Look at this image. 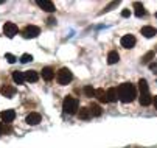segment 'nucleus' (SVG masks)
Here are the masks:
<instances>
[{
  "mask_svg": "<svg viewBox=\"0 0 157 148\" xmlns=\"http://www.w3.org/2000/svg\"><path fill=\"white\" fill-rule=\"evenodd\" d=\"M40 120H42V117H40V114H37V112H30V114L27 115V119H25V122H27L28 125H31V126L39 125Z\"/></svg>",
  "mask_w": 157,
  "mask_h": 148,
  "instance_id": "8",
  "label": "nucleus"
},
{
  "mask_svg": "<svg viewBox=\"0 0 157 148\" xmlns=\"http://www.w3.org/2000/svg\"><path fill=\"white\" fill-rule=\"evenodd\" d=\"M22 34H24L25 39H33V37H37L40 34V28L36 25H27L24 28V31H22Z\"/></svg>",
  "mask_w": 157,
  "mask_h": 148,
  "instance_id": "4",
  "label": "nucleus"
},
{
  "mask_svg": "<svg viewBox=\"0 0 157 148\" xmlns=\"http://www.w3.org/2000/svg\"><path fill=\"white\" fill-rule=\"evenodd\" d=\"M155 17H157V13H155Z\"/></svg>",
  "mask_w": 157,
  "mask_h": 148,
  "instance_id": "31",
  "label": "nucleus"
},
{
  "mask_svg": "<svg viewBox=\"0 0 157 148\" xmlns=\"http://www.w3.org/2000/svg\"><path fill=\"white\" fill-rule=\"evenodd\" d=\"M5 58H6V61L10 62V64H14V62L17 61V58H16L14 55H11V53H6V55H5Z\"/></svg>",
  "mask_w": 157,
  "mask_h": 148,
  "instance_id": "26",
  "label": "nucleus"
},
{
  "mask_svg": "<svg viewBox=\"0 0 157 148\" xmlns=\"http://www.w3.org/2000/svg\"><path fill=\"white\" fill-rule=\"evenodd\" d=\"M149 69L152 72H157V62H149Z\"/></svg>",
  "mask_w": 157,
  "mask_h": 148,
  "instance_id": "27",
  "label": "nucleus"
},
{
  "mask_svg": "<svg viewBox=\"0 0 157 148\" xmlns=\"http://www.w3.org/2000/svg\"><path fill=\"white\" fill-rule=\"evenodd\" d=\"M78 117H79L81 120H89L92 115H90V111H89V108H81V109L78 111Z\"/></svg>",
  "mask_w": 157,
  "mask_h": 148,
  "instance_id": "19",
  "label": "nucleus"
},
{
  "mask_svg": "<svg viewBox=\"0 0 157 148\" xmlns=\"http://www.w3.org/2000/svg\"><path fill=\"white\" fill-rule=\"evenodd\" d=\"M152 103H154V106H155V109H157V95L152 97Z\"/></svg>",
  "mask_w": 157,
  "mask_h": 148,
  "instance_id": "29",
  "label": "nucleus"
},
{
  "mask_svg": "<svg viewBox=\"0 0 157 148\" xmlns=\"http://www.w3.org/2000/svg\"><path fill=\"white\" fill-rule=\"evenodd\" d=\"M139 88H140V94H148V92H149L148 81H146V80H140V81H139Z\"/></svg>",
  "mask_w": 157,
  "mask_h": 148,
  "instance_id": "22",
  "label": "nucleus"
},
{
  "mask_svg": "<svg viewBox=\"0 0 157 148\" xmlns=\"http://www.w3.org/2000/svg\"><path fill=\"white\" fill-rule=\"evenodd\" d=\"M0 119H2V122H5V123H11L16 119V111L14 109H5L2 114H0Z\"/></svg>",
  "mask_w": 157,
  "mask_h": 148,
  "instance_id": "7",
  "label": "nucleus"
},
{
  "mask_svg": "<svg viewBox=\"0 0 157 148\" xmlns=\"http://www.w3.org/2000/svg\"><path fill=\"white\" fill-rule=\"evenodd\" d=\"M121 16H123V17H129V16H131V11H129V10H123V11H121Z\"/></svg>",
  "mask_w": 157,
  "mask_h": 148,
  "instance_id": "28",
  "label": "nucleus"
},
{
  "mask_svg": "<svg viewBox=\"0 0 157 148\" xmlns=\"http://www.w3.org/2000/svg\"><path fill=\"white\" fill-rule=\"evenodd\" d=\"M31 61H33V56L28 55V53H24L20 56V62H22V64H27V62H31Z\"/></svg>",
  "mask_w": 157,
  "mask_h": 148,
  "instance_id": "24",
  "label": "nucleus"
},
{
  "mask_svg": "<svg viewBox=\"0 0 157 148\" xmlns=\"http://www.w3.org/2000/svg\"><path fill=\"white\" fill-rule=\"evenodd\" d=\"M139 101H140L142 106H149V104L152 103V97L149 95V92H148V94H140Z\"/></svg>",
  "mask_w": 157,
  "mask_h": 148,
  "instance_id": "15",
  "label": "nucleus"
},
{
  "mask_svg": "<svg viewBox=\"0 0 157 148\" xmlns=\"http://www.w3.org/2000/svg\"><path fill=\"white\" fill-rule=\"evenodd\" d=\"M24 75H25V81H30V83H36L39 80V73L36 70H27L24 72Z\"/></svg>",
  "mask_w": 157,
  "mask_h": 148,
  "instance_id": "11",
  "label": "nucleus"
},
{
  "mask_svg": "<svg viewBox=\"0 0 157 148\" xmlns=\"http://www.w3.org/2000/svg\"><path fill=\"white\" fill-rule=\"evenodd\" d=\"M118 92V98L123 101V103H131L134 98L137 97V92H136V88H134V84L131 83H123L118 86L117 89Z\"/></svg>",
  "mask_w": 157,
  "mask_h": 148,
  "instance_id": "1",
  "label": "nucleus"
},
{
  "mask_svg": "<svg viewBox=\"0 0 157 148\" xmlns=\"http://www.w3.org/2000/svg\"><path fill=\"white\" fill-rule=\"evenodd\" d=\"M142 34H143L145 37H152V36H155V34H157V30H155L154 27L146 25V27H143V28H142Z\"/></svg>",
  "mask_w": 157,
  "mask_h": 148,
  "instance_id": "16",
  "label": "nucleus"
},
{
  "mask_svg": "<svg viewBox=\"0 0 157 148\" xmlns=\"http://www.w3.org/2000/svg\"><path fill=\"white\" fill-rule=\"evenodd\" d=\"M0 92H2V95H5L6 98H11V97H14V94H16V89H14L13 86H8V84H5V86H2Z\"/></svg>",
  "mask_w": 157,
  "mask_h": 148,
  "instance_id": "12",
  "label": "nucleus"
},
{
  "mask_svg": "<svg viewBox=\"0 0 157 148\" xmlns=\"http://www.w3.org/2000/svg\"><path fill=\"white\" fill-rule=\"evenodd\" d=\"M106 97H107V101L115 103V101L118 100V92H117V89H115V88H109V89L106 91Z\"/></svg>",
  "mask_w": 157,
  "mask_h": 148,
  "instance_id": "10",
  "label": "nucleus"
},
{
  "mask_svg": "<svg viewBox=\"0 0 157 148\" xmlns=\"http://www.w3.org/2000/svg\"><path fill=\"white\" fill-rule=\"evenodd\" d=\"M73 80V73L67 69V67H62L56 72V81L61 84V86H65V84H69L70 81Z\"/></svg>",
  "mask_w": 157,
  "mask_h": 148,
  "instance_id": "2",
  "label": "nucleus"
},
{
  "mask_svg": "<svg viewBox=\"0 0 157 148\" xmlns=\"http://www.w3.org/2000/svg\"><path fill=\"white\" fill-rule=\"evenodd\" d=\"M13 80H14V83L16 84H24V81H25V75H24V72H13Z\"/></svg>",
  "mask_w": 157,
  "mask_h": 148,
  "instance_id": "18",
  "label": "nucleus"
},
{
  "mask_svg": "<svg viewBox=\"0 0 157 148\" xmlns=\"http://www.w3.org/2000/svg\"><path fill=\"white\" fill-rule=\"evenodd\" d=\"M134 10H136V16H137V17L145 16V8H143V5H142V3L136 2V3H134Z\"/></svg>",
  "mask_w": 157,
  "mask_h": 148,
  "instance_id": "21",
  "label": "nucleus"
},
{
  "mask_svg": "<svg viewBox=\"0 0 157 148\" xmlns=\"http://www.w3.org/2000/svg\"><path fill=\"white\" fill-rule=\"evenodd\" d=\"M120 44L124 49H132L134 45H136V37H134L132 34H124L121 37V41H120Z\"/></svg>",
  "mask_w": 157,
  "mask_h": 148,
  "instance_id": "6",
  "label": "nucleus"
},
{
  "mask_svg": "<svg viewBox=\"0 0 157 148\" xmlns=\"http://www.w3.org/2000/svg\"><path fill=\"white\" fill-rule=\"evenodd\" d=\"M3 33H5L6 37H14L19 33V28H17V25L14 22H6L3 25Z\"/></svg>",
  "mask_w": 157,
  "mask_h": 148,
  "instance_id": "5",
  "label": "nucleus"
},
{
  "mask_svg": "<svg viewBox=\"0 0 157 148\" xmlns=\"http://www.w3.org/2000/svg\"><path fill=\"white\" fill-rule=\"evenodd\" d=\"M151 59H154V52H148L146 55L142 56L140 61H142V64H149V61H151Z\"/></svg>",
  "mask_w": 157,
  "mask_h": 148,
  "instance_id": "23",
  "label": "nucleus"
},
{
  "mask_svg": "<svg viewBox=\"0 0 157 148\" xmlns=\"http://www.w3.org/2000/svg\"><path fill=\"white\" fill-rule=\"evenodd\" d=\"M95 97H97L98 101H101V103H106V101H107V97H106L104 89H95Z\"/></svg>",
  "mask_w": 157,
  "mask_h": 148,
  "instance_id": "20",
  "label": "nucleus"
},
{
  "mask_svg": "<svg viewBox=\"0 0 157 148\" xmlns=\"http://www.w3.org/2000/svg\"><path fill=\"white\" fill-rule=\"evenodd\" d=\"M42 78L45 81H52L55 78V70L52 67H44L42 69Z\"/></svg>",
  "mask_w": 157,
  "mask_h": 148,
  "instance_id": "13",
  "label": "nucleus"
},
{
  "mask_svg": "<svg viewBox=\"0 0 157 148\" xmlns=\"http://www.w3.org/2000/svg\"><path fill=\"white\" fill-rule=\"evenodd\" d=\"M120 61V55L115 52V50H112V52H109V55H107V64H117V62Z\"/></svg>",
  "mask_w": 157,
  "mask_h": 148,
  "instance_id": "14",
  "label": "nucleus"
},
{
  "mask_svg": "<svg viewBox=\"0 0 157 148\" xmlns=\"http://www.w3.org/2000/svg\"><path fill=\"white\" fill-rule=\"evenodd\" d=\"M62 109L65 114H75L78 111V100L75 97H65L62 103Z\"/></svg>",
  "mask_w": 157,
  "mask_h": 148,
  "instance_id": "3",
  "label": "nucleus"
},
{
  "mask_svg": "<svg viewBox=\"0 0 157 148\" xmlns=\"http://www.w3.org/2000/svg\"><path fill=\"white\" fill-rule=\"evenodd\" d=\"M89 111H90V115H94V117H100L103 114L100 104H97V103H92L90 106H89Z\"/></svg>",
  "mask_w": 157,
  "mask_h": 148,
  "instance_id": "17",
  "label": "nucleus"
},
{
  "mask_svg": "<svg viewBox=\"0 0 157 148\" xmlns=\"http://www.w3.org/2000/svg\"><path fill=\"white\" fill-rule=\"evenodd\" d=\"M84 94H86V97H95V89L92 86H86L84 88Z\"/></svg>",
  "mask_w": 157,
  "mask_h": 148,
  "instance_id": "25",
  "label": "nucleus"
},
{
  "mask_svg": "<svg viewBox=\"0 0 157 148\" xmlns=\"http://www.w3.org/2000/svg\"><path fill=\"white\" fill-rule=\"evenodd\" d=\"M2 134H3V123L0 122V136H2Z\"/></svg>",
  "mask_w": 157,
  "mask_h": 148,
  "instance_id": "30",
  "label": "nucleus"
},
{
  "mask_svg": "<svg viewBox=\"0 0 157 148\" xmlns=\"http://www.w3.org/2000/svg\"><path fill=\"white\" fill-rule=\"evenodd\" d=\"M37 6L42 8L44 11H47V13H55V5L52 2H48V0H40V2H37Z\"/></svg>",
  "mask_w": 157,
  "mask_h": 148,
  "instance_id": "9",
  "label": "nucleus"
}]
</instances>
